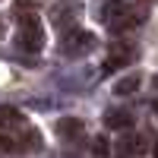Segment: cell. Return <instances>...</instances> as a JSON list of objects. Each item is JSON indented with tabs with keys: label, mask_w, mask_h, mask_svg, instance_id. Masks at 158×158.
Masks as SVG:
<instances>
[{
	"label": "cell",
	"mask_w": 158,
	"mask_h": 158,
	"mask_svg": "<svg viewBox=\"0 0 158 158\" xmlns=\"http://www.w3.org/2000/svg\"><path fill=\"white\" fill-rule=\"evenodd\" d=\"M92 155H95V158H104V155H108V139H104V136L92 139Z\"/></svg>",
	"instance_id": "7c38bea8"
},
{
	"label": "cell",
	"mask_w": 158,
	"mask_h": 158,
	"mask_svg": "<svg viewBox=\"0 0 158 158\" xmlns=\"http://www.w3.org/2000/svg\"><path fill=\"white\" fill-rule=\"evenodd\" d=\"M13 149H16V142H13V139H6L3 133H0V152H13Z\"/></svg>",
	"instance_id": "4fadbf2b"
},
{
	"label": "cell",
	"mask_w": 158,
	"mask_h": 158,
	"mask_svg": "<svg viewBox=\"0 0 158 158\" xmlns=\"http://www.w3.org/2000/svg\"><path fill=\"white\" fill-rule=\"evenodd\" d=\"M95 48H98V38H95V32H89V29L73 25V29L60 32V54L63 57H85Z\"/></svg>",
	"instance_id": "7a4b0ae2"
},
{
	"label": "cell",
	"mask_w": 158,
	"mask_h": 158,
	"mask_svg": "<svg viewBox=\"0 0 158 158\" xmlns=\"http://www.w3.org/2000/svg\"><path fill=\"white\" fill-rule=\"evenodd\" d=\"M136 3H158V0H136Z\"/></svg>",
	"instance_id": "5bb4252c"
},
{
	"label": "cell",
	"mask_w": 158,
	"mask_h": 158,
	"mask_svg": "<svg viewBox=\"0 0 158 158\" xmlns=\"http://www.w3.org/2000/svg\"><path fill=\"white\" fill-rule=\"evenodd\" d=\"M136 48L133 44H114L111 51H108V57H104V63H101V70L104 73H117V70H123V67H130V63H136Z\"/></svg>",
	"instance_id": "5b68a950"
},
{
	"label": "cell",
	"mask_w": 158,
	"mask_h": 158,
	"mask_svg": "<svg viewBox=\"0 0 158 158\" xmlns=\"http://www.w3.org/2000/svg\"><path fill=\"white\" fill-rule=\"evenodd\" d=\"M0 35H3V22H0Z\"/></svg>",
	"instance_id": "2e32d148"
},
{
	"label": "cell",
	"mask_w": 158,
	"mask_h": 158,
	"mask_svg": "<svg viewBox=\"0 0 158 158\" xmlns=\"http://www.w3.org/2000/svg\"><path fill=\"white\" fill-rule=\"evenodd\" d=\"M25 13H35V0H16L13 3V16H25Z\"/></svg>",
	"instance_id": "8fae6325"
},
{
	"label": "cell",
	"mask_w": 158,
	"mask_h": 158,
	"mask_svg": "<svg viewBox=\"0 0 158 158\" xmlns=\"http://www.w3.org/2000/svg\"><path fill=\"white\" fill-rule=\"evenodd\" d=\"M16 48L19 51H29V54H35V51L44 48V25H41V19H38V13H25V16H19Z\"/></svg>",
	"instance_id": "3957f363"
},
{
	"label": "cell",
	"mask_w": 158,
	"mask_h": 158,
	"mask_svg": "<svg viewBox=\"0 0 158 158\" xmlns=\"http://www.w3.org/2000/svg\"><path fill=\"white\" fill-rule=\"evenodd\" d=\"M54 130H57V139L67 142V146H76V142L85 139V123L79 117H60Z\"/></svg>",
	"instance_id": "8992f818"
},
{
	"label": "cell",
	"mask_w": 158,
	"mask_h": 158,
	"mask_svg": "<svg viewBox=\"0 0 158 158\" xmlns=\"http://www.w3.org/2000/svg\"><path fill=\"white\" fill-rule=\"evenodd\" d=\"M104 127H111V130H127L133 127V114L130 111H123V108H111L108 114H104Z\"/></svg>",
	"instance_id": "9c48e42d"
},
{
	"label": "cell",
	"mask_w": 158,
	"mask_h": 158,
	"mask_svg": "<svg viewBox=\"0 0 158 158\" xmlns=\"http://www.w3.org/2000/svg\"><path fill=\"white\" fill-rule=\"evenodd\" d=\"M13 130H25L22 114L10 104H0V133H13Z\"/></svg>",
	"instance_id": "ba28073f"
},
{
	"label": "cell",
	"mask_w": 158,
	"mask_h": 158,
	"mask_svg": "<svg viewBox=\"0 0 158 158\" xmlns=\"http://www.w3.org/2000/svg\"><path fill=\"white\" fill-rule=\"evenodd\" d=\"M146 152H149V142L139 133H123L117 142V158H142Z\"/></svg>",
	"instance_id": "52a82bcc"
},
{
	"label": "cell",
	"mask_w": 158,
	"mask_h": 158,
	"mask_svg": "<svg viewBox=\"0 0 158 158\" xmlns=\"http://www.w3.org/2000/svg\"><path fill=\"white\" fill-rule=\"evenodd\" d=\"M155 158H158V142H155Z\"/></svg>",
	"instance_id": "9a60e30c"
},
{
	"label": "cell",
	"mask_w": 158,
	"mask_h": 158,
	"mask_svg": "<svg viewBox=\"0 0 158 158\" xmlns=\"http://www.w3.org/2000/svg\"><path fill=\"white\" fill-rule=\"evenodd\" d=\"M98 16H101V22L108 25L114 35H120V32H133L136 25H142L146 13L136 10V6H130L127 0H104V3L98 6Z\"/></svg>",
	"instance_id": "6da1fadb"
},
{
	"label": "cell",
	"mask_w": 158,
	"mask_h": 158,
	"mask_svg": "<svg viewBox=\"0 0 158 158\" xmlns=\"http://www.w3.org/2000/svg\"><path fill=\"white\" fill-rule=\"evenodd\" d=\"M82 10H85L82 0H57V3L48 10V19H51V25H54L57 32H67L73 25H79Z\"/></svg>",
	"instance_id": "277c9868"
},
{
	"label": "cell",
	"mask_w": 158,
	"mask_h": 158,
	"mask_svg": "<svg viewBox=\"0 0 158 158\" xmlns=\"http://www.w3.org/2000/svg\"><path fill=\"white\" fill-rule=\"evenodd\" d=\"M139 85H142L139 76H123V79H117V82H114V95H133Z\"/></svg>",
	"instance_id": "30bf717a"
}]
</instances>
